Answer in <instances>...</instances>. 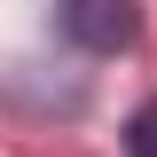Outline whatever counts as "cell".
Masks as SVG:
<instances>
[{"label":"cell","mask_w":157,"mask_h":157,"mask_svg":"<svg viewBox=\"0 0 157 157\" xmlns=\"http://www.w3.org/2000/svg\"><path fill=\"white\" fill-rule=\"evenodd\" d=\"M63 39H78L86 55H118V47H134L141 32V8L134 0H63Z\"/></svg>","instance_id":"1"},{"label":"cell","mask_w":157,"mask_h":157,"mask_svg":"<svg viewBox=\"0 0 157 157\" xmlns=\"http://www.w3.org/2000/svg\"><path fill=\"white\" fill-rule=\"evenodd\" d=\"M126 157H157V102H141L126 118Z\"/></svg>","instance_id":"2"}]
</instances>
